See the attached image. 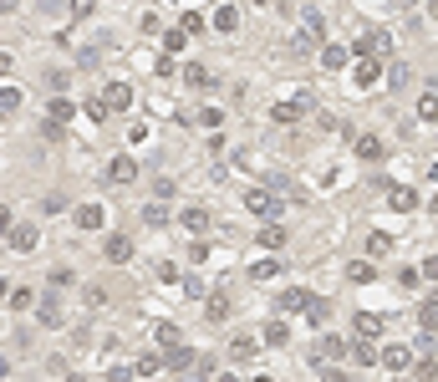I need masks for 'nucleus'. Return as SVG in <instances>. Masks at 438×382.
<instances>
[{
  "label": "nucleus",
  "mask_w": 438,
  "mask_h": 382,
  "mask_svg": "<svg viewBox=\"0 0 438 382\" xmlns=\"http://www.w3.org/2000/svg\"><path fill=\"white\" fill-rule=\"evenodd\" d=\"M346 357H352V362H362V367H377V347H372V336H362L357 347H346Z\"/></svg>",
  "instance_id": "obj_17"
},
{
  "label": "nucleus",
  "mask_w": 438,
  "mask_h": 382,
  "mask_svg": "<svg viewBox=\"0 0 438 382\" xmlns=\"http://www.w3.org/2000/svg\"><path fill=\"white\" fill-rule=\"evenodd\" d=\"M388 250H393V234H367V255L372 260H382Z\"/></svg>",
  "instance_id": "obj_30"
},
{
  "label": "nucleus",
  "mask_w": 438,
  "mask_h": 382,
  "mask_svg": "<svg viewBox=\"0 0 438 382\" xmlns=\"http://www.w3.org/2000/svg\"><path fill=\"white\" fill-rule=\"evenodd\" d=\"M244 209H250V214H260V219H275L280 214V199L270 189H250L244 194Z\"/></svg>",
  "instance_id": "obj_1"
},
{
  "label": "nucleus",
  "mask_w": 438,
  "mask_h": 382,
  "mask_svg": "<svg viewBox=\"0 0 438 382\" xmlns=\"http://www.w3.org/2000/svg\"><path fill=\"white\" fill-rule=\"evenodd\" d=\"M306 112H311V97H295V102H275V108H270V117H275V123H301Z\"/></svg>",
  "instance_id": "obj_5"
},
{
  "label": "nucleus",
  "mask_w": 438,
  "mask_h": 382,
  "mask_svg": "<svg viewBox=\"0 0 438 382\" xmlns=\"http://www.w3.org/2000/svg\"><path fill=\"white\" fill-rule=\"evenodd\" d=\"M87 117H92V123H102V117H107V108H102V97H92V102H87Z\"/></svg>",
  "instance_id": "obj_44"
},
{
  "label": "nucleus",
  "mask_w": 438,
  "mask_h": 382,
  "mask_svg": "<svg viewBox=\"0 0 438 382\" xmlns=\"http://www.w3.org/2000/svg\"><path fill=\"white\" fill-rule=\"evenodd\" d=\"M306 316H311V321H326V316H331V301L326 296H306V306H301Z\"/></svg>",
  "instance_id": "obj_22"
},
{
  "label": "nucleus",
  "mask_w": 438,
  "mask_h": 382,
  "mask_svg": "<svg viewBox=\"0 0 438 382\" xmlns=\"http://www.w3.org/2000/svg\"><path fill=\"white\" fill-rule=\"evenodd\" d=\"M377 362L388 367V372H408V367H413V352H408V347H382Z\"/></svg>",
  "instance_id": "obj_12"
},
{
  "label": "nucleus",
  "mask_w": 438,
  "mask_h": 382,
  "mask_svg": "<svg viewBox=\"0 0 438 382\" xmlns=\"http://www.w3.org/2000/svg\"><path fill=\"white\" fill-rule=\"evenodd\" d=\"M0 77H10V51H0Z\"/></svg>",
  "instance_id": "obj_45"
},
{
  "label": "nucleus",
  "mask_w": 438,
  "mask_h": 382,
  "mask_svg": "<svg viewBox=\"0 0 438 382\" xmlns=\"http://www.w3.org/2000/svg\"><path fill=\"white\" fill-rule=\"evenodd\" d=\"M0 112H6V117L21 112V87H0Z\"/></svg>",
  "instance_id": "obj_26"
},
{
  "label": "nucleus",
  "mask_w": 438,
  "mask_h": 382,
  "mask_svg": "<svg viewBox=\"0 0 438 382\" xmlns=\"http://www.w3.org/2000/svg\"><path fill=\"white\" fill-rule=\"evenodd\" d=\"M357 158H362V163H382V138L377 133H362V138H357Z\"/></svg>",
  "instance_id": "obj_14"
},
{
  "label": "nucleus",
  "mask_w": 438,
  "mask_h": 382,
  "mask_svg": "<svg viewBox=\"0 0 438 382\" xmlns=\"http://www.w3.org/2000/svg\"><path fill=\"white\" fill-rule=\"evenodd\" d=\"M184 230L189 234H209V214H204V209H184Z\"/></svg>",
  "instance_id": "obj_20"
},
{
  "label": "nucleus",
  "mask_w": 438,
  "mask_h": 382,
  "mask_svg": "<svg viewBox=\"0 0 438 382\" xmlns=\"http://www.w3.org/2000/svg\"><path fill=\"white\" fill-rule=\"evenodd\" d=\"M214 26H219V31H240V10L235 6H219L214 10Z\"/></svg>",
  "instance_id": "obj_24"
},
{
  "label": "nucleus",
  "mask_w": 438,
  "mask_h": 382,
  "mask_svg": "<svg viewBox=\"0 0 438 382\" xmlns=\"http://www.w3.org/2000/svg\"><path fill=\"white\" fill-rule=\"evenodd\" d=\"M143 219H148V225H169V209H163V204H148Z\"/></svg>",
  "instance_id": "obj_39"
},
{
  "label": "nucleus",
  "mask_w": 438,
  "mask_h": 382,
  "mask_svg": "<svg viewBox=\"0 0 438 382\" xmlns=\"http://www.w3.org/2000/svg\"><path fill=\"white\" fill-rule=\"evenodd\" d=\"M46 143H61V138H67V123H56V117H46V133H41Z\"/></svg>",
  "instance_id": "obj_35"
},
{
  "label": "nucleus",
  "mask_w": 438,
  "mask_h": 382,
  "mask_svg": "<svg viewBox=\"0 0 438 382\" xmlns=\"http://www.w3.org/2000/svg\"><path fill=\"white\" fill-rule=\"evenodd\" d=\"M204 31V16H199V10H189V16H184V36H199Z\"/></svg>",
  "instance_id": "obj_40"
},
{
  "label": "nucleus",
  "mask_w": 438,
  "mask_h": 382,
  "mask_svg": "<svg viewBox=\"0 0 438 382\" xmlns=\"http://www.w3.org/2000/svg\"><path fill=\"white\" fill-rule=\"evenodd\" d=\"M107 179H112V183H133V179H138V158L118 153V158L107 163Z\"/></svg>",
  "instance_id": "obj_9"
},
{
  "label": "nucleus",
  "mask_w": 438,
  "mask_h": 382,
  "mask_svg": "<svg viewBox=\"0 0 438 382\" xmlns=\"http://www.w3.org/2000/svg\"><path fill=\"white\" fill-rule=\"evenodd\" d=\"M10 250H16V255H31V250H36V240H41V230H36V225H16V219H10Z\"/></svg>",
  "instance_id": "obj_4"
},
{
  "label": "nucleus",
  "mask_w": 438,
  "mask_h": 382,
  "mask_svg": "<svg viewBox=\"0 0 438 382\" xmlns=\"http://www.w3.org/2000/svg\"><path fill=\"white\" fill-rule=\"evenodd\" d=\"M204 316H209V321H225V316H229V301H225V296L204 301Z\"/></svg>",
  "instance_id": "obj_33"
},
{
  "label": "nucleus",
  "mask_w": 438,
  "mask_h": 382,
  "mask_svg": "<svg viewBox=\"0 0 438 382\" xmlns=\"http://www.w3.org/2000/svg\"><path fill=\"white\" fill-rule=\"evenodd\" d=\"M0 255H6V250H0Z\"/></svg>",
  "instance_id": "obj_49"
},
{
  "label": "nucleus",
  "mask_w": 438,
  "mask_h": 382,
  "mask_svg": "<svg viewBox=\"0 0 438 382\" xmlns=\"http://www.w3.org/2000/svg\"><path fill=\"white\" fill-rule=\"evenodd\" d=\"M184 82H189V87H209V72L194 61V67H184Z\"/></svg>",
  "instance_id": "obj_34"
},
{
  "label": "nucleus",
  "mask_w": 438,
  "mask_h": 382,
  "mask_svg": "<svg viewBox=\"0 0 438 382\" xmlns=\"http://www.w3.org/2000/svg\"><path fill=\"white\" fill-rule=\"evenodd\" d=\"M102 108H107V112H127V108H133V87H127V82H107V87H102Z\"/></svg>",
  "instance_id": "obj_3"
},
{
  "label": "nucleus",
  "mask_w": 438,
  "mask_h": 382,
  "mask_svg": "<svg viewBox=\"0 0 438 382\" xmlns=\"http://www.w3.org/2000/svg\"><path fill=\"white\" fill-rule=\"evenodd\" d=\"M92 10H97V0H72V16H76V21H87Z\"/></svg>",
  "instance_id": "obj_41"
},
{
  "label": "nucleus",
  "mask_w": 438,
  "mask_h": 382,
  "mask_svg": "<svg viewBox=\"0 0 438 382\" xmlns=\"http://www.w3.org/2000/svg\"><path fill=\"white\" fill-rule=\"evenodd\" d=\"M21 6V0H0V16H10V10H16Z\"/></svg>",
  "instance_id": "obj_46"
},
{
  "label": "nucleus",
  "mask_w": 438,
  "mask_h": 382,
  "mask_svg": "<svg viewBox=\"0 0 438 382\" xmlns=\"http://www.w3.org/2000/svg\"><path fill=\"white\" fill-rule=\"evenodd\" d=\"M72 112H76V108H72V97H61V92H56V97L46 102V117H56V123H67Z\"/></svg>",
  "instance_id": "obj_21"
},
{
  "label": "nucleus",
  "mask_w": 438,
  "mask_h": 382,
  "mask_svg": "<svg viewBox=\"0 0 438 382\" xmlns=\"http://www.w3.org/2000/svg\"><path fill=\"white\" fill-rule=\"evenodd\" d=\"M265 341H270V347H286V341H291V326H286V316H275V321L265 326Z\"/></svg>",
  "instance_id": "obj_19"
},
{
  "label": "nucleus",
  "mask_w": 438,
  "mask_h": 382,
  "mask_svg": "<svg viewBox=\"0 0 438 382\" xmlns=\"http://www.w3.org/2000/svg\"><path fill=\"white\" fill-rule=\"evenodd\" d=\"M388 209H393V214H413V209H418V189L393 183V189H388Z\"/></svg>",
  "instance_id": "obj_7"
},
{
  "label": "nucleus",
  "mask_w": 438,
  "mask_h": 382,
  "mask_svg": "<svg viewBox=\"0 0 438 382\" xmlns=\"http://www.w3.org/2000/svg\"><path fill=\"white\" fill-rule=\"evenodd\" d=\"M6 301L16 311H25V306H36V291H31V285H16V291H6Z\"/></svg>",
  "instance_id": "obj_29"
},
{
  "label": "nucleus",
  "mask_w": 438,
  "mask_h": 382,
  "mask_svg": "<svg viewBox=\"0 0 438 382\" xmlns=\"http://www.w3.org/2000/svg\"><path fill=\"white\" fill-rule=\"evenodd\" d=\"M178 336H184V332H178V326H169V321L158 326V347H169V341H178Z\"/></svg>",
  "instance_id": "obj_42"
},
{
  "label": "nucleus",
  "mask_w": 438,
  "mask_h": 382,
  "mask_svg": "<svg viewBox=\"0 0 438 382\" xmlns=\"http://www.w3.org/2000/svg\"><path fill=\"white\" fill-rule=\"evenodd\" d=\"M357 51H362V57H388L393 41H388V31H367L362 41H357Z\"/></svg>",
  "instance_id": "obj_11"
},
{
  "label": "nucleus",
  "mask_w": 438,
  "mask_h": 382,
  "mask_svg": "<svg viewBox=\"0 0 438 382\" xmlns=\"http://www.w3.org/2000/svg\"><path fill=\"white\" fill-rule=\"evenodd\" d=\"M229 357H235V362H255V357H260V336H235V341H229Z\"/></svg>",
  "instance_id": "obj_13"
},
{
  "label": "nucleus",
  "mask_w": 438,
  "mask_h": 382,
  "mask_svg": "<svg viewBox=\"0 0 438 382\" xmlns=\"http://www.w3.org/2000/svg\"><path fill=\"white\" fill-rule=\"evenodd\" d=\"M418 321H423V341H428L433 336V321H438V306H433V301H423V306H418Z\"/></svg>",
  "instance_id": "obj_31"
},
{
  "label": "nucleus",
  "mask_w": 438,
  "mask_h": 382,
  "mask_svg": "<svg viewBox=\"0 0 438 382\" xmlns=\"http://www.w3.org/2000/svg\"><path fill=\"white\" fill-rule=\"evenodd\" d=\"M377 77H382V57H362V61H357V87H362V92L377 87Z\"/></svg>",
  "instance_id": "obj_10"
},
{
  "label": "nucleus",
  "mask_w": 438,
  "mask_h": 382,
  "mask_svg": "<svg viewBox=\"0 0 438 382\" xmlns=\"http://www.w3.org/2000/svg\"><path fill=\"white\" fill-rule=\"evenodd\" d=\"M189 260H194V265H204V260H209V245H204V234H194V245H189Z\"/></svg>",
  "instance_id": "obj_37"
},
{
  "label": "nucleus",
  "mask_w": 438,
  "mask_h": 382,
  "mask_svg": "<svg viewBox=\"0 0 438 382\" xmlns=\"http://www.w3.org/2000/svg\"><path fill=\"white\" fill-rule=\"evenodd\" d=\"M306 296H311V291H301V285H295V291H286V296H275V311H280V316L301 311V306H306Z\"/></svg>",
  "instance_id": "obj_18"
},
{
  "label": "nucleus",
  "mask_w": 438,
  "mask_h": 382,
  "mask_svg": "<svg viewBox=\"0 0 438 382\" xmlns=\"http://www.w3.org/2000/svg\"><path fill=\"white\" fill-rule=\"evenodd\" d=\"M36 316H41L46 326H56V321H61V306H56V296H46L41 306H36Z\"/></svg>",
  "instance_id": "obj_32"
},
{
  "label": "nucleus",
  "mask_w": 438,
  "mask_h": 382,
  "mask_svg": "<svg viewBox=\"0 0 438 382\" xmlns=\"http://www.w3.org/2000/svg\"><path fill=\"white\" fill-rule=\"evenodd\" d=\"M163 367H174V372H189V367H194V352L184 347V336L163 347Z\"/></svg>",
  "instance_id": "obj_6"
},
{
  "label": "nucleus",
  "mask_w": 438,
  "mask_h": 382,
  "mask_svg": "<svg viewBox=\"0 0 438 382\" xmlns=\"http://www.w3.org/2000/svg\"><path fill=\"white\" fill-rule=\"evenodd\" d=\"M102 260H107V265H127V260H133V240H127V234H107V240H102Z\"/></svg>",
  "instance_id": "obj_2"
},
{
  "label": "nucleus",
  "mask_w": 438,
  "mask_h": 382,
  "mask_svg": "<svg viewBox=\"0 0 438 382\" xmlns=\"http://www.w3.org/2000/svg\"><path fill=\"white\" fill-rule=\"evenodd\" d=\"M6 291H10V285H6V281H0V301H6Z\"/></svg>",
  "instance_id": "obj_48"
},
{
  "label": "nucleus",
  "mask_w": 438,
  "mask_h": 382,
  "mask_svg": "<svg viewBox=\"0 0 438 382\" xmlns=\"http://www.w3.org/2000/svg\"><path fill=\"white\" fill-rule=\"evenodd\" d=\"M280 275V260H255L250 265V281H275Z\"/></svg>",
  "instance_id": "obj_27"
},
{
  "label": "nucleus",
  "mask_w": 438,
  "mask_h": 382,
  "mask_svg": "<svg viewBox=\"0 0 438 382\" xmlns=\"http://www.w3.org/2000/svg\"><path fill=\"white\" fill-rule=\"evenodd\" d=\"M357 332H362V336H382V332H388V321H382L377 311H357Z\"/></svg>",
  "instance_id": "obj_16"
},
{
  "label": "nucleus",
  "mask_w": 438,
  "mask_h": 382,
  "mask_svg": "<svg viewBox=\"0 0 438 382\" xmlns=\"http://www.w3.org/2000/svg\"><path fill=\"white\" fill-rule=\"evenodd\" d=\"M82 301H87V306H107V291H102V285H87V291H82Z\"/></svg>",
  "instance_id": "obj_36"
},
{
  "label": "nucleus",
  "mask_w": 438,
  "mask_h": 382,
  "mask_svg": "<svg viewBox=\"0 0 438 382\" xmlns=\"http://www.w3.org/2000/svg\"><path fill=\"white\" fill-rule=\"evenodd\" d=\"M316 357H326V362H342V357H346V341H342V336H326Z\"/></svg>",
  "instance_id": "obj_25"
},
{
  "label": "nucleus",
  "mask_w": 438,
  "mask_h": 382,
  "mask_svg": "<svg viewBox=\"0 0 438 382\" xmlns=\"http://www.w3.org/2000/svg\"><path fill=\"white\" fill-rule=\"evenodd\" d=\"M72 219H76L82 230H102V225H107V209H102V204H76Z\"/></svg>",
  "instance_id": "obj_8"
},
{
  "label": "nucleus",
  "mask_w": 438,
  "mask_h": 382,
  "mask_svg": "<svg viewBox=\"0 0 438 382\" xmlns=\"http://www.w3.org/2000/svg\"><path fill=\"white\" fill-rule=\"evenodd\" d=\"M418 112H423V123H433V92H423V97H418Z\"/></svg>",
  "instance_id": "obj_43"
},
{
  "label": "nucleus",
  "mask_w": 438,
  "mask_h": 382,
  "mask_svg": "<svg viewBox=\"0 0 438 382\" xmlns=\"http://www.w3.org/2000/svg\"><path fill=\"white\" fill-rule=\"evenodd\" d=\"M255 240H260L265 250H280V245H286V230H280V225H260V234H255Z\"/></svg>",
  "instance_id": "obj_23"
},
{
  "label": "nucleus",
  "mask_w": 438,
  "mask_h": 382,
  "mask_svg": "<svg viewBox=\"0 0 438 382\" xmlns=\"http://www.w3.org/2000/svg\"><path fill=\"white\" fill-rule=\"evenodd\" d=\"M0 230H10V209H0Z\"/></svg>",
  "instance_id": "obj_47"
},
{
  "label": "nucleus",
  "mask_w": 438,
  "mask_h": 382,
  "mask_svg": "<svg viewBox=\"0 0 438 382\" xmlns=\"http://www.w3.org/2000/svg\"><path fill=\"white\" fill-rule=\"evenodd\" d=\"M346 61H352V51H346V46H337V41L321 46V67H326V72H342Z\"/></svg>",
  "instance_id": "obj_15"
},
{
  "label": "nucleus",
  "mask_w": 438,
  "mask_h": 382,
  "mask_svg": "<svg viewBox=\"0 0 438 382\" xmlns=\"http://www.w3.org/2000/svg\"><path fill=\"white\" fill-rule=\"evenodd\" d=\"M346 281H352V285H367L372 281V260H352V265H346Z\"/></svg>",
  "instance_id": "obj_28"
},
{
  "label": "nucleus",
  "mask_w": 438,
  "mask_h": 382,
  "mask_svg": "<svg viewBox=\"0 0 438 382\" xmlns=\"http://www.w3.org/2000/svg\"><path fill=\"white\" fill-rule=\"evenodd\" d=\"M133 367H138V372H143V377H153V372H158V367H163V357H153V352H148V357H138Z\"/></svg>",
  "instance_id": "obj_38"
}]
</instances>
